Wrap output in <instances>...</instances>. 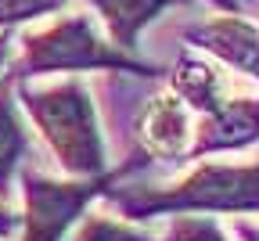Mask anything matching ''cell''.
Instances as JSON below:
<instances>
[{
	"label": "cell",
	"instance_id": "1",
	"mask_svg": "<svg viewBox=\"0 0 259 241\" xmlns=\"http://www.w3.org/2000/svg\"><path fill=\"white\" fill-rule=\"evenodd\" d=\"M101 202L134 223L166 216H259V155L245 162L202 158L162 184H115Z\"/></svg>",
	"mask_w": 259,
	"mask_h": 241
},
{
	"label": "cell",
	"instance_id": "2",
	"mask_svg": "<svg viewBox=\"0 0 259 241\" xmlns=\"http://www.w3.org/2000/svg\"><path fill=\"white\" fill-rule=\"evenodd\" d=\"M15 101L51 155L58 177L90 180L112 169L101 108L83 76L61 79H11Z\"/></svg>",
	"mask_w": 259,
	"mask_h": 241
},
{
	"label": "cell",
	"instance_id": "3",
	"mask_svg": "<svg viewBox=\"0 0 259 241\" xmlns=\"http://www.w3.org/2000/svg\"><path fill=\"white\" fill-rule=\"evenodd\" d=\"M83 72H130L155 76L158 68L122 54L87 11H65L15 32V58L8 79H51V76H83Z\"/></svg>",
	"mask_w": 259,
	"mask_h": 241
},
{
	"label": "cell",
	"instance_id": "4",
	"mask_svg": "<svg viewBox=\"0 0 259 241\" xmlns=\"http://www.w3.org/2000/svg\"><path fill=\"white\" fill-rule=\"evenodd\" d=\"M148 169L141 158H126L119 169H108L101 177L76 180V177H54L40 166H25L15 187H18V234L15 241H65L72 227L101 202L115 184L130 173Z\"/></svg>",
	"mask_w": 259,
	"mask_h": 241
},
{
	"label": "cell",
	"instance_id": "5",
	"mask_svg": "<svg viewBox=\"0 0 259 241\" xmlns=\"http://www.w3.org/2000/svg\"><path fill=\"white\" fill-rule=\"evenodd\" d=\"M134 155L144 166H184L194 141V112L169 90H151L134 115Z\"/></svg>",
	"mask_w": 259,
	"mask_h": 241
},
{
	"label": "cell",
	"instance_id": "6",
	"mask_svg": "<svg viewBox=\"0 0 259 241\" xmlns=\"http://www.w3.org/2000/svg\"><path fill=\"white\" fill-rule=\"evenodd\" d=\"M191 51L216 61L227 76L248 79L259 87V22L241 11H220L216 18H202L184 29Z\"/></svg>",
	"mask_w": 259,
	"mask_h": 241
},
{
	"label": "cell",
	"instance_id": "7",
	"mask_svg": "<svg viewBox=\"0 0 259 241\" xmlns=\"http://www.w3.org/2000/svg\"><path fill=\"white\" fill-rule=\"evenodd\" d=\"M259 151V94H231L227 101L194 119V141L187 162H202L216 155Z\"/></svg>",
	"mask_w": 259,
	"mask_h": 241
},
{
	"label": "cell",
	"instance_id": "8",
	"mask_svg": "<svg viewBox=\"0 0 259 241\" xmlns=\"http://www.w3.org/2000/svg\"><path fill=\"white\" fill-rule=\"evenodd\" d=\"M166 87H169V90L184 101V105L194 112V119H198V115L212 112L220 101L231 97V94L238 90V79L227 76L223 68H220L216 61H209L205 54L184 47V51L177 54L173 68H169Z\"/></svg>",
	"mask_w": 259,
	"mask_h": 241
},
{
	"label": "cell",
	"instance_id": "9",
	"mask_svg": "<svg viewBox=\"0 0 259 241\" xmlns=\"http://www.w3.org/2000/svg\"><path fill=\"white\" fill-rule=\"evenodd\" d=\"M94 8V22L101 25V32L130 58H137L141 32L155 25L166 11L187 8L191 0H87Z\"/></svg>",
	"mask_w": 259,
	"mask_h": 241
},
{
	"label": "cell",
	"instance_id": "10",
	"mask_svg": "<svg viewBox=\"0 0 259 241\" xmlns=\"http://www.w3.org/2000/svg\"><path fill=\"white\" fill-rule=\"evenodd\" d=\"M25 166H32V133L15 101L11 79L0 83V198H15V180Z\"/></svg>",
	"mask_w": 259,
	"mask_h": 241
},
{
	"label": "cell",
	"instance_id": "11",
	"mask_svg": "<svg viewBox=\"0 0 259 241\" xmlns=\"http://www.w3.org/2000/svg\"><path fill=\"white\" fill-rule=\"evenodd\" d=\"M65 241H158V230H155V223H134V220H122V216L101 209V205H94Z\"/></svg>",
	"mask_w": 259,
	"mask_h": 241
},
{
	"label": "cell",
	"instance_id": "12",
	"mask_svg": "<svg viewBox=\"0 0 259 241\" xmlns=\"http://www.w3.org/2000/svg\"><path fill=\"white\" fill-rule=\"evenodd\" d=\"M158 241H231L220 216H166L155 220Z\"/></svg>",
	"mask_w": 259,
	"mask_h": 241
},
{
	"label": "cell",
	"instance_id": "13",
	"mask_svg": "<svg viewBox=\"0 0 259 241\" xmlns=\"http://www.w3.org/2000/svg\"><path fill=\"white\" fill-rule=\"evenodd\" d=\"M65 8H69V0H0V32L36 25Z\"/></svg>",
	"mask_w": 259,
	"mask_h": 241
},
{
	"label": "cell",
	"instance_id": "14",
	"mask_svg": "<svg viewBox=\"0 0 259 241\" xmlns=\"http://www.w3.org/2000/svg\"><path fill=\"white\" fill-rule=\"evenodd\" d=\"M223 223L231 230V241H259V216H231Z\"/></svg>",
	"mask_w": 259,
	"mask_h": 241
},
{
	"label": "cell",
	"instance_id": "15",
	"mask_svg": "<svg viewBox=\"0 0 259 241\" xmlns=\"http://www.w3.org/2000/svg\"><path fill=\"white\" fill-rule=\"evenodd\" d=\"M15 234H18V209H15V202L0 198V237L15 241Z\"/></svg>",
	"mask_w": 259,
	"mask_h": 241
},
{
	"label": "cell",
	"instance_id": "16",
	"mask_svg": "<svg viewBox=\"0 0 259 241\" xmlns=\"http://www.w3.org/2000/svg\"><path fill=\"white\" fill-rule=\"evenodd\" d=\"M11 58H15V32H0V83L8 79Z\"/></svg>",
	"mask_w": 259,
	"mask_h": 241
},
{
	"label": "cell",
	"instance_id": "17",
	"mask_svg": "<svg viewBox=\"0 0 259 241\" xmlns=\"http://www.w3.org/2000/svg\"><path fill=\"white\" fill-rule=\"evenodd\" d=\"M209 4H216L220 11H238V0H209Z\"/></svg>",
	"mask_w": 259,
	"mask_h": 241
},
{
	"label": "cell",
	"instance_id": "18",
	"mask_svg": "<svg viewBox=\"0 0 259 241\" xmlns=\"http://www.w3.org/2000/svg\"><path fill=\"white\" fill-rule=\"evenodd\" d=\"M0 241H4V237H0Z\"/></svg>",
	"mask_w": 259,
	"mask_h": 241
}]
</instances>
